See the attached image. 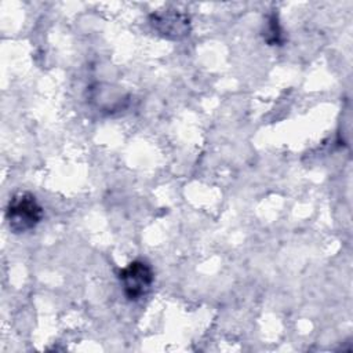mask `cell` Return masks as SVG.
<instances>
[{
  "label": "cell",
  "mask_w": 353,
  "mask_h": 353,
  "mask_svg": "<svg viewBox=\"0 0 353 353\" xmlns=\"http://www.w3.org/2000/svg\"><path fill=\"white\" fill-rule=\"evenodd\" d=\"M119 279L125 298L128 301H139L149 294L154 281V273L148 262L137 259L120 270Z\"/></svg>",
  "instance_id": "7a4b0ae2"
},
{
  "label": "cell",
  "mask_w": 353,
  "mask_h": 353,
  "mask_svg": "<svg viewBox=\"0 0 353 353\" xmlns=\"http://www.w3.org/2000/svg\"><path fill=\"white\" fill-rule=\"evenodd\" d=\"M152 28L163 37L181 40L190 33V19L178 10H160L150 15Z\"/></svg>",
  "instance_id": "3957f363"
},
{
  "label": "cell",
  "mask_w": 353,
  "mask_h": 353,
  "mask_svg": "<svg viewBox=\"0 0 353 353\" xmlns=\"http://www.w3.org/2000/svg\"><path fill=\"white\" fill-rule=\"evenodd\" d=\"M43 207L28 192L14 194L6 208V219L12 233H25L34 229L43 219Z\"/></svg>",
  "instance_id": "6da1fadb"
},
{
  "label": "cell",
  "mask_w": 353,
  "mask_h": 353,
  "mask_svg": "<svg viewBox=\"0 0 353 353\" xmlns=\"http://www.w3.org/2000/svg\"><path fill=\"white\" fill-rule=\"evenodd\" d=\"M262 36H263V40L270 44V46H279L283 43V30H281V26H280V22H279V18L276 14H272L269 15V18L266 19V25L262 30Z\"/></svg>",
  "instance_id": "277c9868"
}]
</instances>
